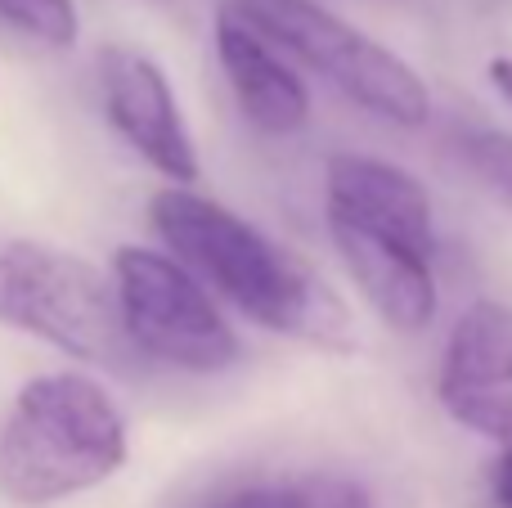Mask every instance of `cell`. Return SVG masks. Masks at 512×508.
Masks as SVG:
<instances>
[{"label":"cell","mask_w":512,"mask_h":508,"mask_svg":"<svg viewBox=\"0 0 512 508\" xmlns=\"http://www.w3.org/2000/svg\"><path fill=\"white\" fill-rule=\"evenodd\" d=\"M0 324L90 365H117L126 347L113 284L77 252L27 239L0 243Z\"/></svg>","instance_id":"cell-5"},{"label":"cell","mask_w":512,"mask_h":508,"mask_svg":"<svg viewBox=\"0 0 512 508\" xmlns=\"http://www.w3.org/2000/svg\"><path fill=\"white\" fill-rule=\"evenodd\" d=\"M0 243H5V239H0Z\"/></svg>","instance_id":"cell-17"},{"label":"cell","mask_w":512,"mask_h":508,"mask_svg":"<svg viewBox=\"0 0 512 508\" xmlns=\"http://www.w3.org/2000/svg\"><path fill=\"white\" fill-rule=\"evenodd\" d=\"M149 221L171 257L252 324L319 351H355L351 306L310 261L256 230L248 216L189 185H167L149 198Z\"/></svg>","instance_id":"cell-1"},{"label":"cell","mask_w":512,"mask_h":508,"mask_svg":"<svg viewBox=\"0 0 512 508\" xmlns=\"http://www.w3.org/2000/svg\"><path fill=\"white\" fill-rule=\"evenodd\" d=\"M463 162L486 189H495L504 203H512V135L477 131L463 135Z\"/></svg>","instance_id":"cell-12"},{"label":"cell","mask_w":512,"mask_h":508,"mask_svg":"<svg viewBox=\"0 0 512 508\" xmlns=\"http://www.w3.org/2000/svg\"><path fill=\"white\" fill-rule=\"evenodd\" d=\"M333 248L342 252L346 275L364 293V302L382 315L396 333H418L436 320V275L432 261L382 234L355 230L346 221H328Z\"/></svg>","instance_id":"cell-9"},{"label":"cell","mask_w":512,"mask_h":508,"mask_svg":"<svg viewBox=\"0 0 512 508\" xmlns=\"http://www.w3.org/2000/svg\"><path fill=\"white\" fill-rule=\"evenodd\" d=\"M216 508H288V486H252Z\"/></svg>","instance_id":"cell-14"},{"label":"cell","mask_w":512,"mask_h":508,"mask_svg":"<svg viewBox=\"0 0 512 508\" xmlns=\"http://www.w3.org/2000/svg\"><path fill=\"white\" fill-rule=\"evenodd\" d=\"M0 18L32 41L54 45V50H68L81 36V18L72 0H0Z\"/></svg>","instance_id":"cell-11"},{"label":"cell","mask_w":512,"mask_h":508,"mask_svg":"<svg viewBox=\"0 0 512 508\" xmlns=\"http://www.w3.org/2000/svg\"><path fill=\"white\" fill-rule=\"evenodd\" d=\"M131 455L126 419L90 374L23 383L0 423V495L18 508L63 504L117 477Z\"/></svg>","instance_id":"cell-2"},{"label":"cell","mask_w":512,"mask_h":508,"mask_svg":"<svg viewBox=\"0 0 512 508\" xmlns=\"http://www.w3.org/2000/svg\"><path fill=\"white\" fill-rule=\"evenodd\" d=\"M328 221H346L355 230L382 234L400 248L432 261L436 252V212L423 180L405 167L369 153H333L324 167Z\"/></svg>","instance_id":"cell-8"},{"label":"cell","mask_w":512,"mask_h":508,"mask_svg":"<svg viewBox=\"0 0 512 508\" xmlns=\"http://www.w3.org/2000/svg\"><path fill=\"white\" fill-rule=\"evenodd\" d=\"M113 306L126 347L185 374H221L239 360V338L221 302L158 248L113 252Z\"/></svg>","instance_id":"cell-4"},{"label":"cell","mask_w":512,"mask_h":508,"mask_svg":"<svg viewBox=\"0 0 512 508\" xmlns=\"http://www.w3.org/2000/svg\"><path fill=\"white\" fill-rule=\"evenodd\" d=\"M216 54L221 72L239 99L243 117L265 135H297L310 122V95L301 77L279 59L265 36H256L239 14L221 5L216 14Z\"/></svg>","instance_id":"cell-10"},{"label":"cell","mask_w":512,"mask_h":508,"mask_svg":"<svg viewBox=\"0 0 512 508\" xmlns=\"http://www.w3.org/2000/svg\"><path fill=\"white\" fill-rule=\"evenodd\" d=\"M99 99L113 131L149 162L158 176L189 185L198 180V144L180 113L171 77L131 45L99 50Z\"/></svg>","instance_id":"cell-7"},{"label":"cell","mask_w":512,"mask_h":508,"mask_svg":"<svg viewBox=\"0 0 512 508\" xmlns=\"http://www.w3.org/2000/svg\"><path fill=\"white\" fill-rule=\"evenodd\" d=\"M288 508H378V504L351 477L315 473L301 477V482H288Z\"/></svg>","instance_id":"cell-13"},{"label":"cell","mask_w":512,"mask_h":508,"mask_svg":"<svg viewBox=\"0 0 512 508\" xmlns=\"http://www.w3.org/2000/svg\"><path fill=\"white\" fill-rule=\"evenodd\" d=\"M436 401L459 428L512 446V306L472 302L436 369Z\"/></svg>","instance_id":"cell-6"},{"label":"cell","mask_w":512,"mask_h":508,"mask_svg":"<svg viewBox=\"0 0 512 508\" xmlns=\"http://www.w3.org/2000/svg\"><path fill=\"white\" fill-rule=\"evenodd\" d=\"M490 495H495L499 508H512V446L499 450L495 473H490Z\"/></svg>","instance_id":"cell-15"},{"label":"cell","mask_w":512,"mask_h":508,"mask_svg":"<svg viewBox=\"0 0 512 508\" xmlns=\"http://www.w3.org/2000/svg\"><path fill=\"white\" fill-rule=\"evenodd\" d=\"M486 77H490V86L512 104V54H495V59L486 63Z\"/></svg>","instance_id":"cell-16"},{"label":"cell","mask_w":512,"mask_h":508,"mask_svg":"<svg viewBox=\"0 0 512 508\" xmlns=\"http://www.w3.org/2000/svg\"><path fill=\"white\" fill-rule=\"evenodd\" d=\"M225 9L239 14L274 50L319 72L364 113L409 131L432 117V90L414 72V63H405L391 45L360 32L351 18L333 14L319 0H225Z\"/></svg>","instance_id":"cell-3"}]
</instances>
